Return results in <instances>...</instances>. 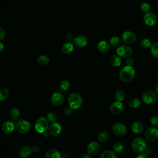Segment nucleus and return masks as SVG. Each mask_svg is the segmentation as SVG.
Segmentation results:
<instances>
[{
  "label": "nucleus",
  "mask_w": 158,
  "mask_h": 158,
  "mask_svg": "<svg viewBox=\"0 0 158 158\" xmlns=\"http://www.w3.org/2000/svg\"><path fill=\"white\" fill-rule=\"evenodd\" d=\"M142 101L147 104H153L157 100V95L156 92L151 90L145 91L141 96Z\"/></svg>",
  "instance_id": "obj_5"
},
{
  "label": "nucleus",
  "mask_w": 158,
  "mask_h": 158,
  "mask_svg": "<svg viewBox=\"0 0 158 158\" xmlns=\"http://www.w3.org/2000/svg\"><path fill=\"white\" fill-rule=\"evenodd\" d=\"M100 145L97 141H91L86 147V152L89 155H95L99 151Z\"/></svg>",
  "instance_id": "obj_16"
},
{
  "label": "nucleus",
  "mask_w": 158,
  "mask_h": 158,
  "mask_svg": "<svg viewBox=\"0 0 158 158\" xmlns=\"http://www.w3.org/2000/svg\"><path fill=\"white\" fill-rule=\"evenodd\" d=\"M131 130L135 134H139L143 130V125L139 121H135L131 125Z\"/></svg>",
  "instance_id": "obj_20"
},
{
  "label": "nucleus",
  "mask_w": 158,
  "mask_h": 158,
  "mask_svg": "<svg viewBox=\"0 0 158 158\" xmlns=\"http://www.w3.org/2000/svg\"><path fill=\"white\" fill-rule=\"evenodd\" d=\"M117 54L122 57H130L133 54V49L127 45H122L117 49Z\"/></svg>",
  "instance_id": "obj_7"
},
{
  "label": "nucleus",
  "mask_w": 158,
  "mask_h": 158,
  "mask_svg": "<svg viewBox=\"0 0 158 158\" xmlns=\"http://www.w3.org/2000/svg\"><path fill=\"white\" fill-rule=\"evenodd\" d=\"M31 125L30 122L24 119H21L15 123V129L20 134H26L30 131Z\"/></svg>",
  "instance_id": "obj_6"
},
{
  "label": "nucleus",
  "mask_w": 158,
  "mask_h": 158,
  "mask_svg": "<svg viewBox=\"0 0 158 158\" xmlns=\"http://www.w3.org/2000/svg\"><path fill=\"white\" fill-rule=\"evenodd\" d=\"M80 158H91V157L89 156V154H83Z\"/></svg>",
  "instance_id": "obj_46"
},
{
  "label": "nucleus",
  "mask_w": 158,
  "mask_h": 158,
  "mask_svg": "<svg viewBox=\"0 0 158 158\" xmlns=\"http://www.w3.org/2000/svg\"><path fill=\"white\" fill-rule=\"evenodd\" d=\"M134 63V60L131 57H128L126 60V65L127 66H132Z\"/></svg>",
  "instance_id": "obj_40"
},
{
  "label": "nucleus",
  "mask_w": 158,
  "mask_h": 158,
  "mask_svg": "<svg viewBox=\"0 0 158 158\" xmlns=\"http://www.w3.org/2000/svg\"><path fill=\"white\" fill-rule=\"evenodd\" d=\"M15 128V125L14 124V121L11 120H8L4 122L2 126V130L3 132L6 134H10L11 133L14 128Z\"/></svg>",
  "instance_id": "obj_17"
},
{
  "label": "nucleus",
  "mask_w": 158,
  "mask_h": 158,
  "mask_svg": "<svg viewBox=\"0 0 158 158\" xmlns=\"http://www.w3.org/2000/svg\"><path fill=\"white\" fill-rule=\"evenodd\" d=\"M109 138V134L107 131H102L99 133L98 135V140L100 143H103L106 141Z\"/></svg>",
  "instance_id": "obj_28"
},
{
  "label": "nucleus",
  "mask_w": 158,
  "mask_h": 158,
  "mask_svg": "<svg viewBox=\"0 0 158 158\" xmlns=\"http://www.w3.org/2000/svg\"><path fill=\"white\" fill-rule=\"evenodd\" d=\"M49 121L47 118L41 117L38 118L35 123V128L36 131L40 133H44L49 129Z\"/></svg>",
  "instance_id": "obj_3"
},
{
  "label": "nucleus",
  "mask_w": 158,
  "mask_h": 158,
  "mask_svg": "<svg viewBox=\"0 0 158 158\" xmlns=\"http://www.w3.org/2000/svg\"><path fill=\"white\" fill-rule=\"evenodd\" d=\"M120 39L118 36H113L109 40V44L110 46L115 47L120 44Z\"/></svg>",
  "instance_id": "obj_34"
},
{
  "label": "nucleus",
  "mask_w": 158,
  "mask_h": 158,
  "mask_svg": "<svg viewBox=\"0 0 158 158\" xmlns=\"http://www.w3.org/2000/svg\"><path fill=\"white\" fill-rule=\"evenodd\" d=\"M124 149V145L121 142H116L113 145V151L115 153H120Z\"/></svg>",
  "instance_id": "obj_30"
},
{
  "label": "nucleus",
  "mask_w": 158,
  "mask_h": 158,
  "mask_svg": "<svg viewBox=\"0 0 158 158\" xmlns=\"http://www.w3.org/2000/svg\"><path fill=\"white\" fill-rule=\"evenodd\" d=\"M131 148L133 150L136 152H144L147 148L146 142L142 138H136L131 142Z\"/></svg>",
  "instance_id": "obj_4"
},
{
  "label": "nucleus",
  "mask_w": 158,
  "mask_h": 158,
  "mask_svg": "<svg viewBox=\"0 0 158 158\" xmlns=\"http://www.w3.org/2000/svg\"><path fill=\"white\" fill-rule=\"evenodd\" d=\"M9 96V91L5 88H2L0 89V101H3L7 99Z\"/></svg>",
  "instance_id": "obj_29"
},
{
  "label": "nucleus",
  "mask_w": 158,
  "mask_h": 158,
  "mask_svg": "<svg viewBox=\"0 0 158 158\" xmlns=\"http://www.w3.org/2000/svg\"><path fill=\"white\" fill-rule=\"evenodd\" d=\"M3 49H4V44L2 42H1L0 43V51L2 52L3 51Z\"/></svg>",
  "instance_id": "obj_47"
},
{
  "label": "nucleus",
  "mask_w": 158,
  "mask_h": 158,
  "mask_svg": "<svg viewBox=\"0 0 158 158\" xmlns=\"http://www.w3.org/2000/svg\"><path fill=\"white\" fill-rule=\"evenodd\" d=\"M73 49H74L73 44L70 42L65 43L62 46V51L63 52V53L65 54H70L73 51Z\"/></svg>",
  "instance_id": "obj_22"
},
{
  "label": "nucleus",
  "mask_w": 158,
  "mask_h": 158,
  "mask_svg": "<svg viewBox=\"0 0 158 158\" xmlns=\"http://www.w3.org/2000/svg\"><path fill=\"white\" fill-rule=\"evenodd\" d=\"M48 134H49V133H48L47 132H45V133H43V135H44V136H48Z\"/></svg>",
  "instance_id": "obj_50"
},
{
  "label": "nucleus",
  "mask_w": 158,
  "mask_h": 158,
  "mask_svg": "<svg viewBox=\"0 0 158 158\" xmlns=\"http://www.w3.org/2000/svg\"><path fill=\"white\" fill-rule=\"evenodd\" d=\"M144 152H145L146 154H151V153H152V149L150 148H146V149H145V151H144Z\"/></svg>",
  "instance_id": "obj_45"
},
{
  "label": "nucleus",
  "mask_w": 158,
  "mask_h": 158,
  "mask_svg": "<svg viewBox=\"0 0 158 158\" xmlns=\"http://www.w3.org/2000/svg\"><path fill=\"white\" fill-rule=\"evenodd\" d=\"M5 36H6V33L2 27H1L0 28V40L2 41L5 38Z\"/></svg>",
  "instance_id": "obj_41"
},
{
  "label": "nucleus",
  "mask_w": 158,
  "mask_h": 158,
  "mask_svg": "<svg viewBox=\"0 0 158 158\" xmlns=\"http://www.w3.org/2000/svg\"><path fill=\"white\" fill-rule=\"evenodd\" d=\"M66 38H67V40H68L69 41H71L72 40H73V39H74V38H73V35H72V34H70V33H69V34H67V36H66Z\"/></svg>",
  "instance_id": "obj_44"
},
{
  "label": "nucleus",
  "mask_w": 158,
  "mask_h": 158,
  "mask_svg": "<svg viewBox=\"0 0 158 158\" xmlns=\"http://www.w3.org/2000/svg\"><path fill=\"white\" fill-rule=\"evenodd\" d=\"M32 152V148L30 146H24L19 150V156L21 158H27Z\"/></svg>",
  "instance_id": "obj_19"
},
{
  "label": "nucleus",
  "mask_w": 158,
  "mask_h": 158,
  "mask_svg": "<svg viewBox=\"0 0 158 158\" xmlns=\"http://www.w3.org/2000/svg\"><path fill=\"white\" fill-rule=\"evenodd\" d=\"M73 44L77 48H82L86 46L88 44V38L85 35H78L74 38Z\"/></svg>",
  "instance_id": "obj_12"
},
{
  "label": "nucleus",
  "mask_w": 158,
  "mask_h": 158,
  "mask_svg": "<svg viewBox=\"0 0 158 158\" xmlns=\"http://www.w3.org/2000/svg\"><path fill=\"white\" fill-rule=\"evenodd\" d=\"M110 63L112 67H117L121 64V59L118 55H113L110 59Z\"/></svg>",
  "instance_id": "obj_23"
},
{
  "label": "nucleus",
  "mask_w": 158,
  "mask_h": 158,
  "mask_svg": "<svg viewBox=\"0 0 158 158\" xmlns=\"http://www.w3.org/2000/svg\"><path fill=\"white\" fill-rule=\"evenodd\" d=\"M140 45L142 48L144 49H148L150 48L152 46L151 41L148 38H143L140 41Z\"/></svg>",
  "instance_id": "obj_32"
},
{
  "label": "nucleus",
  "mask_w": 158,
  "mask_h": 158,
  "mask_svg": "<svg viewBox=\"0 0 158 158\" xmlns=\"http://www.w3.org/2000/svg\"><path fill=\"white\" fill-rule=\"evenodd\" d=\"M70 87V83L67 80H62L59 84V88L62 91H65L68 90Z\"/></svg>",
  "instance_id": "obj_27"
},
{
  "label": "nucleus",
  "mask_w": 158,
  "mask_h": 158,
  "mask_svg": "<svg viewBox=\"0 0 158 158\" xmlns=\"http://www.w3.org/2000/svg\"><path fill=\"white\" fill-rule=\"evenodd\" d=\"M45 158H61V155L58 150L51 149L46 152Z\"/></svg>",
  "instance_id": "obj_21"
},
{
  "label": "nucleus",
  "mask_w": 158,
  "mask_h": 158,
  "mask_svg": "<svg viewBox=\"0 0 158 158\" xmlns=\"http://www.w3.org/2000/svg\"><path fill=\"white\" fill-rule=\"evenodd\" d=\"M143 21L148 26H154L157 22V17L153 12H148L143 15Z\"/></svg>",
  "instance_id": "obj_8"
},
{
  "label": "nucleus",
  "mask_w": 158,
  "mask_h": 158,
  "mask_svg": "<svg viewBox=\"0 0 158 158\" xmlns=\"http://www.w3.org/2000/svg\"><path fill=\"white\" fill-rule=\"evenodd\" d=\"M110 44L109 42L105 40L100 41L97 44L98 50L102 53L107 52L110 49Z\"/></svg>",
  "instance_id": "obj_18"
},
{
  "label": "nucleus",
  "mask_w": 158,
  "mask_h": 158,
  "mask_svg": "<svg viewBox=\"0 0 158 158\" xmlns=\"http://www.w3.org/2000/svg\"><path fill=\"white\" fill-rule=\"evenodd\" d=\"M100 158H117V155L114 151L107 150L101 153Z\"/></svg>",
  "instance_id": "obj_25"
},
{
  "label": "nucleus",
  "mask_w": 158,
  "mask_h": 158,
  "mask_svg": "<svg viewBox=\"0 0 158 158\" xmlns=\"http://www.w3.org/2000/svg\"><path fill=\"white\" fill-rule=\"evenodd\" d=\"M20 110L16 108V107H13L12 108L10 111H9V115L10 117L15 121L17 120L19 116H20Z\"/></svg>",
  "instance_id": "obj_26"
},
{
  "label": "nucleus",
  "mask_w": 158,
  "mask_h": 158,
  "mask_svg": "<svg viewBox=\"0 0 158 158\" xmlns=\"http://www.w3.org/2000/svg\"><path fill=\"white\" fill-rule=\"evenodd\" d=\"M61 158H69V157L65 154V155H64V156H61Z\"/></svg>",
  "instance_id": "obj_49"
},
{
  "label": "nucleus",
  "mask_w": 158,
  "mask_h": 158,
  "mask_svg": "<svg viewBox=\"0 0 158 158\" xmlns=\"http://www.w3.org/2000/svg\"><path fill=\"white\" fill-rule=\"evenodd\" d=\"M49 57L45 55H41L37 59V63L41 66L46 65L49 63Z\"/></svg>",
  "instance_id": "obj_24"
},
{
  "label": "nucleus",
  "mask_w": 158,
  "mask_h": 158,
  "mask_svg": "<svg viewBox=\"0 0 158 158\" xmlns=\"http://www.w3.org/2000/svg\"><path fill=\"white\" fill-rule=\"evenodd\" d=\"M46 118H47V119L48 120L49 122H50L51 123H53V122H56L57 116H56V115L54 112H49L47 114V117Z\"/></svg>",
  "instance_id": "obj_36"
},
{
  "label": "nucleus",
  "mask_w": 158,
  "mask_h": 158,
  "mask_svg": "<svg viewBox=\"0 0 158 158\" xmlns=\"http://www.w3.org/2000/svg\"><path fill=\"white\" fill-rule=\"evenodd\" d=\"M141 105V101L138 98H132L129 101V106L131 108L136 109Z\"/></svg>",
  "instance_id": "obj_31"
},
{
  "label": "nucleus",
  "mask_w": 158,
  "mask_h": 158,
  "mask_svg": "<svg viewBox=\"0 0 158 158\" xmlns=\"http://www.w3.org/2000/svg\"><path fill=\"white\" fill-rule=\"evenodd\" d=\"M151 123L154 127L158 126V116H154L151 119Z\"/></svg>",
  "instance_id": "obj_38"
},
{
  "label": "nucleus",
  "mask_w": 158,
  "mask_h": 158,
  "mask_svg": "<svg viewBox=\"0 0 158 158\" xmlns=\"http://www.w3.org/2000/svg\"><path fill=\"white\" fill-rule=\"evenodd\" d=\"M72 109L70 107V106H68V107H66L64 110V113L65 115H70L72 114Z\"/></svg>",
  "instance_id": "obj_39"
},
{
  "label": "nucleus",
  "mask_w": 158,
  "mask_h": 158,
  "mask_svg": "<svg viewBox=\"0 0 158 158\" xmlns=\"http://www.w3.org/2000/svg\"><path fill=\"white\" fill-rule=\"evenodd\" d=\"M146 139L149 141H153L158 138V128L156 127H150L145 131Z\"/></svg>",
  "instance_id": "obj_9"
},
{
  "label": "nucleus",
  "mask_w": 158,
  "mask_h": 158,
  "mask_svg": "<svg viewBox=\"0 0 158 158\" xmlns=\"http://www.w3.org/2000/svg\"><path fill=\"white\" fill-rule=\"evenodd\" d=\"M124 109V106L122 102L115 101L111 104L110 106V112L114 115L120 114Z\"/></svg>",
  "instance_id": "obj_14"
},
{
  "label": "nucleus",
  "mask_w": 158,
  "mask_h": 158,
  "mask_svg": "<svg viewBox=\"0 0 158 158\" xmlns=\"http://www.w3.org/2000/svg\"><path fill=\"white\" fill-rule=\"evenodd\" d=\"M61 130H62L61 125H60V123L56 122L51 123L48 129L49 133L53 136H56L59 135L61 132Z\"/></svg>",
  "instance_id": "obj_15"
},
{
  "label": "nucleus",
  "mask_w": 158,
  "mask_h": 158,
  "mask_svg": "<svg viewBox=\"0 0 158 158\" xmlns=\"http://www.w3.org/2000/svg\"><path fill=\"white\" fill-rule=\"evenodd\" d=\"M113 133L117 136H123L127 131V127L122 123H115L112 127Z\"/></svg>",
  "instance_id": "obj_10"
},
{
  "label": "nucleus",
  "mask_w": 158,
  "mask_h": 158,
  "mask_svg": "<svg viewBox=\"0 0 158 158\" xmlns=\"http://www.w3.org/2000/svg\"><path fill=\"white\" fill-rule=\"evenodd\" d=\"M119 78L121 81L127 83L131 81L135 76V70L132 66H125L119 72Z\"/></svg>",
  "instance_id": "obj_1"
},
{
  "label": "nucleus",
  "mask_w": 158,
  "mask_h": 158,
  "mask_svg": "<svg viewBox=\"0 0 158 158\" xmlns=\"http://www.w3.org/2000/svg\"><path fill=\"white\" fill-rule=\"evenodd\" d=\"M68 103L72 109H78L83 103L82 98L79 94L72 93L68 97Z\"/></svg>",
  "instance_id": "obj_2"
},
{
  "label": "nucleus",
  "mask_w": 158,
  "mask_h": 158,
  "mask_svg": "<svg viewBox=\"0 0 158 158\" xmlns=\"http://www.w3.org/2000/svg\"><path fill=\"white\" fill-rule=\"evenodd\" d=\"M64 96L62 93L56 92L54 93L51 97L50 101L52 105L54 106H60L64 101Z\"/></svg>",
  "instance_id": "obj_13"
},
{
  "label": "nucleus",
  "mask_w": 158,
  "mask_h": 158,
  "mask_svg": "<svg viewBox=\"0 0 158 158\" xmlns=\"http://www.w3.org/2000/svg\"><path fill=\"white\" fill-rule=\"evenodd\" d=\"M40 148L37 146H34L33 148H32V151L34 152L35 153H38L39 151H40Z\"/></svg>",
  "instance_id": "obj_43"
},
{
  "label": "nucleus",
  "mask_w": 158,
  "mask_h": 158,
  "mask_svg": "<svg viewBox=\"0 0 158 158\" xmlns=\"http://www.w3.org/2000/svg\"><path fill=\"white\" fill-rule=\"evenodd\" d=\"M140 9L143 12H148L150 9V5L147 2H143L140 6Z\"/></svg>",
  "instance_id": "obj_37"
},
{
  "label": "nucleus",
  "mask_w": 158,
  "mask_h": 158,
  "mask_svg": "<svg viewBox=\"0 0 158 158\" xmlns=\"http://www.w3.org/2000/svg\"><path fill=\"white\" fill-rule=\"evenodd\" d=\"M136 158H148V155L145 152L139 153V154L136 157Z\"/></svg>",
  "instance_id": "obj_42"
},
{
  "label": "nucleus",
  "mask_w": 158,
  "mask_h": 158,
  "mask_svg": "<svg viewBox=\"0 0 158 158\" xmlns=\"http://www.w3.org/2000/svg\"><path fill=\"white\" fill-rule=\"evenodd\" d=\"M151 52L154 57L158 58V43H155L152 44L151 47Z\"/></svg>",
  "instance_id": "obj_35"
},
{
  "label": "nucleus",
  "mask_w": 158,
  "mask_h": 158,
  "mask_svg": "<svg viewBox=\"0 0 158 158\" xmlns=\"http://www.w3.org/2000/svg\"><path fill=\"white\" fill-rule=\"evenodd\" d=\"M115 98L117 101L122 102L125 98V93L122 90H118L115 94Z\"/></svg>",
  "instance_id": "obj_33"
},
{
  "label": "nucleus",
  "mask_w": 158,
  "mask_h": 158,
  "mask_svg": "<svg viewBox=\"0 0 158 158\" xmlns=\"http://www.w3.org/2000/svg\"><path fill=\"white\" fill-rule=\"evenodd\" d=\"M122 41L128 44H133L136 40V36L135 34L130 31H125L122 35Z\"/></svg>",
  "instance_id": "obj_11"
},
{
  "label": "nucleus",
  "mask_w": 158,
  "mask_h": 158,
  "mask_svg": "<svg viewBox=\"0 0 158 158\" xmlns=\"http://www.w3.org/2000/svg\"><path fill=\"white\" fill-rule=\"evenodd\" d=\"M155 91H156V93L157 94H158V85L156 86V88H155Z\"/></svg>",
  "instance_id": "obj_48"
}]
</instances>
